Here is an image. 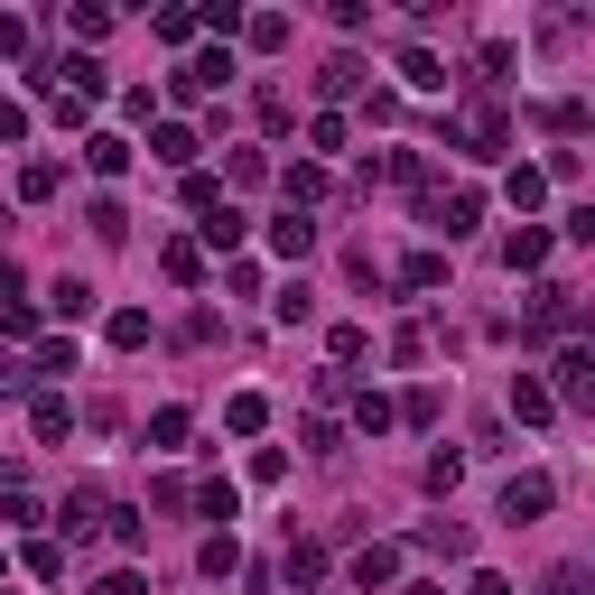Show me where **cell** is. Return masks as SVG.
<instances>
[{"mask_svg": "<svg viewBox=\"0 0 595 595\" xmlns=\"http://www.w3.org/2000/svg\"><path fill=\"white\" fill-rule=\"evenodd\" d=\"M549 503H558V484H549V475H512V484H503V522H512V530L539 522Z\"/></svg>", "mask_w": 595, "mask_h": 595, "instance_id": "1", "label": "cell"}, {"mask_svg": "<svg viewBox=\"0 0 595 595\" xmlns=\"http://www.w3.org/2000/svg\"><path fill=\"white\" fill-rule=\"evenodd\" d=\"M419 215H428V224H437V232L456 242V232H475V224H484V196H475V187H456V196H428Z\"/></svg>", "mask_w": 595, "mask_h": 595, "instance_id": "2", "label": "cell"}, {"mask_svg": "<svg viewBox=\"0 0 595 595\" xmlns=\"http://www.w3.org/2000/svg\"><path fill=\"white\" fill-rule=\"evenodd\" d=\"M567 317H577V289H558V279H539V289H530V335H558Z\"/></svg>", "mask_w": 595, "mask_h": 595, "instance_id": "3", "label": "cell"}, {"mask_svg": "<svg viewBox=\"0 0 595 595\" xmlns=\"http://www.w3.org/2000/svg\"><path fill=\"white\" fill-rule=\"evenodd\" d=\"M549 400H595V354H586V345L558 354V391H549Z\"/></svg>", "mask_w": 595, "mask_h": 595, "instance_id": "4", "label": "cell"}, {"mask_svg": "<svg viewBox=\"0 0 595 595\" xmlns=\"http://www.w3.org/2000/svg\"><path fill=\"white\" fill-rule=\"evenodd\" d=\"M391 577H400V549H391V539L354 549V586H364V595H373V586H391Z\"/></svg>", "mask_w": 595, "mask_h": 595, "instance_id": "5", "label": "cell"}, {"mask_svg": "<svg viewBox=\"0 0 595 595\" xmlns=\"http://www.w3.org/2000/svg\"><path fill=\"white\" fill-rule=\"evenodd\" d=\"M224 75H232V57H224V47H205V57H187V66H177V93H215Z\"/></svg>", "mask_w": 595, "mask_h": 595, "instance_id": "6", "label": "cell"}, {"mask_svg": "<svg viewBox=\"0 0 595 595\" xmlns=\"http://www.w3.org/2000/svg\"><path fill=\"white\" fill-rule=\"evenodd\" d=\"M539 261H549V232H539V224L503 232V270H539Z\"/></svg>", "mask_w": 595, "mask_h": 595, "instance_id": "7", "label": "cell"}, {"mask_svg": "<svg viewBox=\"0 0 595 595\" xmlns=\"http://www.w3.org/2000/svg\"><path fill=\"white\" fill-rule=\"evenodd\" d=\"M270 251H279V261H307V251H317V224H307V215H279V224H270Z\"/></svg>", "mask_w": 595, "mask_h": 595, "instance_id": "8", "label": "cell"}, {"mask_svg": "<svg viewBox=\"0 0 595 595\" xmlns=\"http://www.w3.org/2000/svg\"><path fill=\"white\" fill-rule=\"evenodd\" d=\"M47 307H57L66 326H75V317H93V279H75V270H66V279H47Z\"/></svg>", "mask_w": 595, "mask_h": 595, "instance_id": "9", "label": "cell"}, {"mask_svg": "<svg viewBox=\"0 0 595 595\" xmlns=\"http://www.w3.org/2000/svg\"><path fill=\"white\" fill-rule=\"evenodd\" d=\"M57 522H66V539H85V530L102 522V484H75V494H66V512H57Z\"/></svg>", "mask_w": 595, "mask_h": 595, "instance_id": "10", "label": "cell"}, {"mask_svg": "<svg viewBox=\"0 0 595 595\" xmlns=\"http://www.w3.org/2000/svg\"><path fill=\"white\" fill-rule=\"evenodd\" d=\"M85 168H93V177H121V168H131V140H121V131H93V140H85Z\"/></svg>", "mask_w": 595, "mask_h": 595, "instance_id": "11", "label": "cell"}, {"mask_svg": "<svg viewBox=\"0 0 595 595\" xmlns=\"http://www.w3.org/2000/svg\"><path fill=\"white\" fill-rule=\"evenodd\" d=\"M512 419H530V428H539V419H558V400H549V381H530V373H522V381H512Z\"/></svg>", "mask_w": 595, "mask_h": 595, "instance_id": "12", "label": "cell"}, {"mask_svg": "<svg viewBox=\"0 0 595 595\" xmlns=\"http://www.w3.org/2000/svg\"><path fill=\"white\" fill-rule=\"evenodd\" d=\"M149 149H159L168 168H196V131H187V121H159V131H149Z\"/></svg>", "mask_w": 595, "mask_h": 595, "instance_id": "13", "label": "cell"}, {"mask_svg": "<svg viewBox=\"0 0 595 595\" xmlns=\"http://www.w3.org/2000/svg\"><path fill=\"white\" fill-rule=\"evenodd\" d=\"M279 187H289V215H298V205H317V196H326V168H317V159H298V168H279Z\"/></svg>", "mask_w": 595, "mask_h": 595, "instance_id": "14", "label": "cell"}, {"mask_svg": "<svg viewBox=\"0 0 595 595\" xmlns=\"http://www.w3.org/2000/svg\"><path fill=\"white\" fill-rule=\"evenodd\" d=\"M29 419H38V437H47V447H57V437L75 428V409H66L57 391H38V409H29Z\"/></svg>", "mask_w": 595, "mask_h": 595, "instance_id": "15", "label": "cell"}, {"mask_svg": "<svg viewBox=\"0 0 595 595\" xmlns=\"http://www.w3.org/2000/svg\"><path fill=\"white\" fill-rule=\"evenodd\" d=\"M159 270H168V279H187V289H196V279H205V251H196V242H168V251H159Z\"/></svg>", "mask_w": 595, "mask_h": 595, "instance_id": "16", "label": "cell"}, {"mask_svg": "<svg viewBox=\"0 0 595 595\" xmlns=\"http://www.w3.org/2000/svg\"><path fill=\"white\" fill-rule=\"evenodd\" d=\"M85 224H93V242H121V232H131V215H121L112 196H93V215H85Z\"/></svg>", "mask_w": 595, "mask_h": 595, "instance_id": "17", "label": "cell"}, {"mask_svg": "<svg viewBox=\"0 0 595 595\" xmlns=\"http://www.w3.org/2000/svg\"><path fill=\"white\" fill-rule=\"evenodd\" d=\"M437 279H447V261H437V251H409V261H400V289H437Z\"/></svg>", "mask_w": 595, "mask_h": 595, "instance_id": "18", "label": "cell"}, {"mask_svg": "<svg viewBox=\"0 0 595 595\" xmlns=\"http://www.w3.org/2000/svg\"><path fill=\"white\" fill-rule=\"evenodd\" d=\"M289 577H298V586L326 577V549H317V539H289Z\"/></svg>", "mask_w": 595, "mask_h": 595, "instance_id": "19", "label": "cell"}, {"mask_svg": "<svg viewBox=\"0 0 595 595\" xmlns=\"http://www.w3.org/2000/svg\"><path fill=\"white\" fill-rule=\"evenodd\" d=\"M419 549H437V558H465V522H428V530H419Z\"/></svg>", "mask_w": 595, "mask_h": 595, "instance_id": "20", "label": "cell"}, {"mask_svg": "<svg viewBox=\"0 0 595 595\" xmlns=\"http://www.w3.org/2000/svg\"><path fill=\"white\" fill-rule=\"evenodd\" d=\"M187 428H196L187 409H159V419H149V447H187Z\"/></svg>", "mask_w": 595, "mask_h": 595, "instance_id": "21", "label": "cell"}, {"mask_svg": "<svg viewBox=\"0 0 595 595\" xmlns=\"http://www.w3.org/2000/svg\"><path fill=\"white\" fill-rule=\"evenodd\" d=\"M224 419H232V428H242V437H251V428H261V419H270V400H261V391H232V409H224Z\"/></svg>", "mask_w": 595, "mask_h": 595, "instance_id": "22", "label": "cell"}, {"mask_svg": "<svg viewBox=\"0 0 595 595\" xmlns=\"http://www.w3.org/2000/svg\"><path fill=\"white\" fill-rule=\"evenodd\" d=\"M354 85H364V57H335V66L317 75V93H354Z\"/></svg>", "mask_w": 595, "mask_h": 595, "instance_id": "23", "label": "cell"}, {"mask_svg": "<svg viewBox=\"0 0 595 595\" xmlns=\"http://www.w3.org/2000/svg\"><path fill=\"white\" fill-rule=\"evenodd\" d=\"M232 567H242V549H232V530H215L205 539V577H232Z\"/></svg>", "mask_w": 595, "mask_h": 595, "instance_id": "24", "label": "cell"}, {"mask_svg": "<svg viewBox=\"0 0 595 595\" xmlns=\"http://www.w3.org/2000/svg\"><path fill=\"white\" fill-rule=\"evenodd\" d=\"M400 75H409V85H419V93H437V85H447V75H437V57H428V47H409V57H400Z\"/></svg>", "mask_w": 595, "mask_h": 595, "instance_id": "25", "label": "cell"}, {"mask_svg": "<svg viewBox=\"0 0 595 595\" xmlns=\"http://www.w3.org/2000/svg\"><path fill=\"white\" fill-rule=\"evenodd\" d=\"M57 187H66V177L47 168V159H38V168H19V196H29V205H47V196H57Z\"/></svg>", "mask_w": 595, "mask_h": 595, "instance_id": "26", "label": "cell"}, {"mask_svg": "<svg viewBox=\"0 0 595 595\" xmlns=\"http://www.w3.org/2000/svg\"><path fill=\"white\" fill-rule=\"evenodd\" d=\"M354 428H364V437H381V428H391V400H381V391H364V400H354Z\"/></svg>", "mask_w": 595, "mask_h": 595, "instance_id": "27", "label": "cell"}, {"mask_svg": "<svg viewBox=\"0 0 595 595\" xmlns=\"http://www.w3.org/2000/svg\"><path fill=\"white\" fill-rule=\"evenodd\" d=\"M224 177H232V187H261L270 159H261V149H232V168H224Z\"/></svg>", "mask_w": 595, "mask_h": 595, "instance_id": "28", "label": "cell"}, {"mask_svg": "<svg viewBox=\"0 0 595 595\" xmlns=\"http://www.w3.org/2000/svg\"><path fill=\"white\" fill-rule=\"evenodd\" d=\"M539 196H549V177H539V168H512V205H522V215H530Z\"/></svg>", "mask_w": 595, "mask_h": 595, "instance_id": "29", "label": "cell"}, {"mask_svg": "<svg viewBox=\"0 0 595 595\" xmlns=\"http://www.w3.org/2000/svg\"><path fill=\"white\" fill-rule=\"evenodd\" d=\"M112 345H121V354L149 345V317H140V307H121V317H112Z\"/></svg>", "mask_w": 595, "mask_h": 595, "instance_id": "30", "label": "cell"}, {"mask_svg": "<svg viewBox=\"0 0 595 595\" xmlns=\"http://www.w3.org/2000/svg\"><path fill=\"white\" fill-rule=\"evenodd\" d=\"M196 512L205 522H232V484H196Z\"/></svg>", "mask_w": 595, "mask_h": 595, "instance_id": "31", "label": "cell"}, {"mask_svg": "<svg viewBox=\"0 0 595 595\" xmlns=\"http://www.w3.org/2000/svg\"><path fill=\"white\" fill-rule=\"evenodd\" d=\"M29 373H75V345H66V335H47V345H38V364Z\"/></svg>", "mask_w": 595, "mask_h": 595, "instance_id": "32", "label": "cell"}, {"mask_svg": "<svg viewBox=\"0 0 595 595\" xmlns=\"http://www.w3.org/2000/svg\"><path fill=\"white\" fill-rule=\"evenodd\" d=\"M93 595H149V577H140V567H112V577H102Z\"/></svg>", "mask_w": 595, "mask_h": 595, "instance_id": "33", "label": "cell"}, {"mask_svg": "<svg viewBox=\"0 0 595 595\" xmlns=\"http://www.w3.org/2000/svg\"><path fill=\"white\" fill-rule=\"evenodd\" d=\"M549 595H586V567L567 558V567H549Z\"/></svg>", "mask_w": 595, "mask_h": 595, "instance_id": "34", "label": "cell"}, {"mask_svg": "<svg viewBox=\"0 0 595 595\" xmlns=\"http://www.w3.org/2000/svg\"><path fill=\"white\" fill-rule=\"evenodd\" d=\"M29 391V364H10V354H0V400H19Z\"/></svg>", "mask_w": 595, "mask_h": 595, "instance_id": "35", "label": "cell"}, {"mask_svg": "<svg viewBox=\"0 0 595 595\" xmlns=\"http://www.w3.org/2000/svg\"><path fill=\"white\" fill-rule=\"evenodd\" d=\"M0 140H29V112H19V102H0Z\"/></svg>", "mask_w": 595, "mask_h": 595, "instance_id": "36", "label": "cell"}, {"mask_svg": "<svg viewBox=\"0 0 595 595\" xmlns=\"http://www.w3.org/2000/svg\"><path fill=\"white\" fill-rule=\"evenodd\" d=\"M19 47H29V29H19V19H0V57H19Z\"/></svg>", "mask_w": 595, "mask_h": 595, "instance_id": "37", "label": "cell"}, {"mask_svg": "<svg viewBox=\"0 0 595 595\" xmlns=\"http://www.w3.org/2000/svg\"><path fill=\"white\" fill-rule=\"evenodd\" d=\"M465 595H512V586H503V577H494V567H484V577H475V586H465Z\"/></svg>", "mask_w": 595, "mask_h": 595, "instance_id": "38", "label": "cell"}, {"mask_svg": "<svg viewBox=\"0 0 595 595\" xmlns=\"http://www.w3.org/2000/svg\"><path fill=\"white\" fill-rule=\"evenodd\" d=\"M419 595H437V586H419Z\"/></svg>", "mask_w": 595, "mask_h": 595, "instance_id": "39", "label": "cell"}]
</instances>
